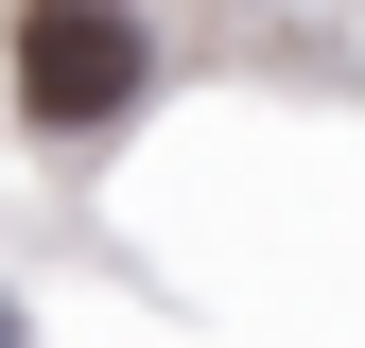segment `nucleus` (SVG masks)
<instances>
[{"label": "nucleus", "instance_id": "nucleus-1", "mask_svg": "<svg viewBox=\"0 0 365 348\" xmlns=\"http://www.w3.org/2000/svg\"><path fill=\"white\" fill-rule=\"evenodd\" d=\"M140 18L122 0H18V105L53 122V140H87V122H122L140 105Z\"/></svg>", "mask_w": 365, "mask_h": 348}, {"label": "nucleus", "instance_id": "nucleus-2", "mask_svg": "<svg viewBox=\"0 0 365 348\" xmlns=\"http://www.w3.org/2000/svg\"><path fill=\"white\" fill-rule=\"evenodd\" d=\"M0 348H18V314H0Z\"/></svg>", "mask_w": 365, "mask_h": 348}]
</instances>
